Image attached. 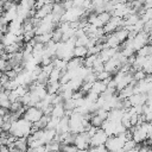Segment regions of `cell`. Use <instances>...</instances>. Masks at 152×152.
Here are the masks:
<instances>
[{
  "mask_svg": "<svg viewBox=\"0 0 152 152\" xmlns=\"http://www.w3.org/2000/svg\"><path fill=\"white\" fill-rule=\"evenodd\" d=\"M148 152H152V147H150V150H148Z\"/></svg>",
  "mask_w": 152,
  "mask_h": 152,
  "instance_id": "cell-48",
  "label": "cell"
},
{
  "mask_svg": "<svg viewBox=\"0 0 152 152\" xmlns=\"http://www.w3.org/2000/svg\"><path fill=\"white\" fill-rule=\"evenodd\" d=\"M2 74H4V71H2V70H0V77L2 76Z\"/></svg>",
  "mask_w": 152,
  "mask_h": 152,
  "instance_id": "cell-46",
  "label": "cell"
},
{
  "mask_svg": "<svg viewBox=\"0 0 152 152\" xmlns=\"http://www.w3.org/2000/svg\"><path fill=\"white\" fill-rule=\"evenodd\" d=\"M146 75H147V74H146L142 69H140V70H135V71L133 72V80L137 81V82H139V81L144 80V78L146 77Z\"/></svg>",
  "mask_w": 152,
  "mask_h": 152,
  "instance_id": "cell-28",
  "label": "cell"
},
{
  "mask_svg": "<svg viewBox=\"0 0 152 152\" xmlns=\"http://www.w3.org/2000/svg\"><path fill=\"white\" fill-rule=\"evenodd\" d=\"M106 88H107V86L104 84V82L103 81H100V80H96L94 83H93V87H91V90L93 91H95L96 94H102L104 90H106Z\"/></svg>",
  "mask_w": 152,
  "mask_h": 152,
  "instance_id": "cell-18",
  "label": "cell"
},
{
  "mask_svg": "<svg viewBox=\"0 0 152 152\" xmlns=\"http://www.w3.org/2000/svg\"><path fill=\"white\" fill-rule=\"evenodd\" d=\"M134 0H126V2H133Z\"/></svg>",
  "mask_w": 152,
  "mask_h": 152,
  "instance_id": "cell-47",
  "label": "cell"
},
{
  "mask_svg": "<svg viewBox=\"0 0 152 152\" xmlns=\"http://www.w3.org/2000/svg\"><path fill=\"white\" fill-rule=\"evenodd\" d=\"M139 56H144V57H147V56H152V45H145L142 46L140 50L137 51Z\"/></svg>",
  "mask_w": 152,
  "mask_h": 152,
  "instance_id": "cell-23",
  "label": "cell"
},
{
  "mask_svg": "<svg viewBox=\"0 0 152 152\" xmlns=\"http://www.w3.org/2000/svg\"><path fill=\"white\" fill-rule=\"evenodd\" d=\"M112 18V14L109 13V12H102V13H99L97 14V20L102 24V25H104V24H107L108 21H109V19Z\"/></svg>",
  "mask_w": 152,
  "mask_h": 152,
  "instance_id": "cell-22",
  "label": "cell"
},
{
  "mask_svg": "<svg viewBox=\"0 0 152 152\" xmlns=\"http://www.w3.org/2000/svg\"><path fill=\"white\" fill-rule=\"evenodd\" d=\"M119 27H124V18L112 17L109 19V21L103 25V31L106 34H109V33H113L114 31H116Z\"/></svg>",
  "mask_w": 152,
  "mask_h": 152,
  "instance_id": "cell-7",
  "label": "cell"
},
{
  "mask_svg": "<svg viewBox=\"0 0 152 152\" xmlns=\"http://www.w3.org/2000/svg\"><path fill=\"white\" fill-rule=\"evenodd\" d=\"M151 30H152V19L145 21V24H144V30H142V31H145L146 33H148Z\"/></svg>",
  "mask_w": 152,
  "mask_h": 152,
  "instance_id": "cell-34",
  "label": "cell"
},
{
  "mask_svg": "<svg viewBox=\"0 0 152 152\" xmlns=\"http://www.w3.org/2000/svg\"><path fill=\"white\" fill-rule=\"evenodd\" d=\"M59 77H61V70L53 68V70L49 75V81H59Z\"/></svg>",
  "mask_w": 152,
  "mask_h": 152,
  "instance_id": "cell-29",
  "label": "cell"
},
{
  "mask_svg": "<svg viewBox=\"0 0 152 152\" xmlns=\"http://www.w3.org/2000/svg\"><path fill=\"white\" fill-rule=\"evenodd\" d=\"M113 33L115 34V37L118 38V40L120 42V44H122L125 40L128 39V33H129V31L126 30L125 27H119V28H118L116 31H114Z\"/></svg>",
  "mask_w": 152,
  "mask_h": 152,
  "instance_id": "cell-15",
  "label": "cell"
},
{
  "mask_svg": "<svg viewBox=\"0 0 152 152\" xmlns=\"http://www.w3.org/2000/svg\"><path fill=\"white\" fill-rule=\"evenodd\" d=\"M31 129H32V122L27 121L24 118H20L19 120H17L12 124L10 133L12 135H14L15 138H23V137L30 135Z\"/></svg>",
  "mask_w": 152,
  "mask_h": 152,
  "instance_id": "cell-1",
  "label": "cell"
},
{
  "mask_svg": "<svg viewBox=\"0 0 152 152\" xmlns=\"http://www.w3.org/2000/svg\"><path fill=\"white\" fill-rule=\"evenodd\" d=\"M52 6H53V2H49V4H45V5H43L42 7H39V8H36V18H38V19H43V18H45L46 15H49L50 13H51V11H52Z\"/></svg>",
  "mask_w": 152,
  "mask_h": 152,
  "instance_id": "cell-11",
  "label": "cell"
},
{
  "mask_svg": "<svg viewBox=\"0 0 152 152\" xmlns=\"http://www.w3.org/2000/svg\"><path fill=\"white\" fill-rule=\"evenodd\" d=\"M86 0H74V6L72 7H78V8H83Z\"/></svg>",
  "mask_w": 152,
  "mask_h": 152,
  "instance_id": "cell-38",
  "label": "cell"
},
{
  "mask_svg": "<svg viewBox=\"0 0 152 152\" xmlns=\"http://www.w3.org/2000/svg\"><path fill=\"white\" fill-rule=\"evenodd\" d=\"M10 113V109L8 108H5V107H1L0 106V115L1 116H5L6 114H8Z\"/></svg>",
  "mask_w": 152,
  "mask_h": 152,
  "instance_id": "cell-40",
  "label": "cell"
},
{
  "mask_svg": "<svg viewBox=\"0 0 152 152\" xmlns=\"http://www.w3.org/2000/svg\"><path fill=\"white\" fill-rule=\"evenodd\" d=\"M0 18H1V15H0Z\"/></svg>",
  "mask_w": 152,
  "mask_h": 152,
  "instance_id": "cell-49",
  "label": "cell"
},
{
  "mask_svg": "<svg viewBox=\"0 0 152 152\" xmlns=\"http://www.w3.org/2000/svg\"><path fill=\"white\" fill-rule=\"evenodd\" d=\"M90 139H91V137L89 135V133L87 131L77 133L74 145L77 147V150H88L90 146Z\"/></svg>",
  "mask_w": 152,
  "mask_h": 152,
  "instance_id": "cell-5",
  "label": "cell"
},
{
  "mask_svg": "<svg viewBox=\"0 0 152 152\" xmlns=\"http://www.w3.org/2000/svg\"><path fill=\"white\" fill-rule=\"evenodd\" d=\"M110 76H112V74L108 72V71H106V70H103V71L96 74V77H97V80H100V81H104V80H107V78L110 77Z\"/></svg>",
  "mask_w": 152,
  "mask_h": 152,
  "instance_id": "cell-32",
  "label": "cell"
},
{
  "mask_svg": "<svg viewBox=\"0 0 152 152\" xmlns=\"http://www.w3.org/2000/svg\"><path fill=\"white\" fill-rule=\"evenodd\" d=\"M63 106L65 110H74L76 108V102L74 99H68V100H64Z\"/></svg>",
  "mask_w": 152,
  "mask_h": 152,
  "instance_id": "cell-25",
  "label": "cell"
},
{
  "mask_svg": "<svg viewBox=\"0 0 152 152\" xmlns=\"http://www.w3.org/2000/svg\"><path fill=\"white\" fill-rule=\"evenodd\" d=\"M74 57H80V58H86L88 56V48L87 46H75L72 50Z\"/></svg>",
  "mask_w": 152,
  "mask_h": 152,
  "instance_id": "cell-17",
  "label": "cell"
},
{
  "mask_svg": "<svg viewBox=\"0 0 152 152\" xmlns=\"http://www.w3.org/2000/svg\"><path fill=\"white\" fill-rule=\"evenodd\" d=\"M6 69H7V61H5V59L0 58V70H2V71L5 72V71H6Z\"/></svg>",
  "mask_w": 152,
  "mask_h": 152,
  "instance_id": "cell-39",
  "label": "cell"
},
{
  "mask_svg": "<svg viewBox=\"0 0 152 152\" xmlns=\"http://www.w3.org/2000/svg\"><path fill=\"white\" fill-rule=\"evenodd\" d=\"M148 37H150V39H151V38H152V30H151V31H150V32H148Z\"/></svg>",
  "mask_w": 152,
  "mask_h": 152,
  "instance_id": "cell-43",
  "label": "cell"
},
{
  "mask_svg": "<svg viewBox=\"0 0 152 152\" xmlns=\"http://www.w3.org/2000/svg\"><path fill=\"white\" fill-rule=\"evenodd\" d=\"M131 101L132 106H139V104H145L146 100H147V94L145 93H135L133 94L131 97H128Z\"/></svg>",
  "mask_w": 152,
  "mask_h": 152,
  "instance_id": "cell-12",
  "label": "cell"
},
{
  "mask_svg": "<svg viewBox=\"0 0 152 152\" xmlns=\"http://www.w3.org/2000/svg\"><path fill=\"white\" fill-rule=\"evenodd\" d=\"M62 37H63V32H62L58 27H56V28L52 31V40H53L55 43H59V42L62 40Z\"/></svg>",
  "mask_w": 152,
  "mask_h": 152,
  "instance_id": "cell-27",
  "label": "cell"
},
{
  "mask_svg": "<svg viewBox=\"0 0 152 152\" xmlns=\"http://www.w3.org/2000/svg\"><path fill=\"white\" fill-rule=\"evenodd\" d=\"M144 7H145V8H151V7H152V0H145Z\"/></svg>",
  "mask_w": 152,
  "mask_h": 152,
  "instance_id": "cell-41",
  "label": "cell"
},
{
  "mask_svg": "<svg viewBox=\"0 0 152 152\" xmlns=\"http://www.w3.org/2000/svg\"><path fill=\"white\" fill-rule=\"evenodd\" d=\"M2 36H4V33H2V31H0V39L2 38Z\"/></svg>",
  "mask_w": 152,
  "mask_h": 152,
  "instance_id": "cell-45",
  "label": "cell"
},
{
  "mask_svg": "<svg viewBox=\"0 0 152 152\" xmlns=\"http://www.w3.org/2000/svg\"><path fill=\"white\" fill-rule=\"evenodd\" d=\"M42 70L50 75V72L53 70V64L51 63V64H48V65H42Z\"/></svg>",
  "mask_w": 152,
  "mask_h": 152,
  "instance_id": "cell-35",
  "label": "cell"
},
{
  "mask_svg": "<svg viewBox=\"0 0 152 152\" xmlns=\"http://www.w3.org/2000/svg\"><path fill=\"white\" fill-rule=\"evenodd\" d=\"M107 139H108V134L100 127V128L96 131V133L91 137V139H90V146L104 145L106 141H107Z\"/></svg>",
  "mask_w": 152,
  "mask_h": 152,
  "instance_id": "cell-9",
  "label": "cell"
},
{
  "mask_svg": "<svg viewBox=\"0 0 152 152\" xmlns=\"http://www.w3.org/2000/svg\"><path fill=\"white\" fill-rule=\"evenodd\" d=\"M36 39H37L38 43L46 44L50 40H52V32H48V33H43V34H37L36 36Z\"/></svg>",
  "mask_w": 152,
  "mask_h": 152,
  "instance_id": "cell-21",
  "label": "cell"
},
{
  "mask_svg": "<svg viewBox=\"0 0 152 152\" xmlns=\"http://www.w3.org/2000/svg\"><path fill=\"white\" fill-rule=\"evenodd\" d=\"M125 132L120 133L118 135H109L108 137L104 146L109 152H122L124 151V144H125V141H127Z\"/></svg>",
  "mask_w": 152,
  "mask_h": 152,
  "instance_id": "cell-2",
  "label": "cell"
},
{
  "mask_svg": "<svg viewBox=\"0 0 152 152\" xmlns=\"http://www.w3.org/2000/svg\"><path fill=\"white\" fill-rule=\"evenodd\" d=\"M65 8L64 6L62 5V2H53V6H52V11H51V14L53 17V21L55 23H59L62 17L64 15L65 13Z\"/></svg>",
  "mask_w": 152,
  "mask_h": 152,
  "instance_id": "cell-10",
  "label": "cell"
},
{
  "mask_svg": "<svg viewBox=\"0 0 152 152\" xmlns=\"http://www.w3.org/2000/svg\"><path fill=\"white\" fill-rule=\"evenodd\" d=\"M82 66H83V58H80V57H72L66 63L68 70H77Z\"/></svg>",
  "mask_w": 152,
  "mask_h": 152,
  "instance_id": "cell-13",
  "label": "cell"
},
{
  "mask_svg": "<svg viewBox=\"0 0 152 152\" xmlns=\"http://www.w3.org/2000/svg\"><path fill=\"white\" fill-rule=\"evenodd\" d=\"M83 114H80L77 112H72V114L69 116V126H70V132L72 133H81L84 132L83 127Z\"/></svg>",
  "mask_w": 152,
  "mask_h": 152,
  "instance_id": "cell-3",
  "label": "cell"
},
{
  "mask_svg": "<svg viewBox=\"0 0 152 152\" xmlns=\"http://www.w3.org/2000/svg\"><path fill=\"white\" fill-rule=\"evenodd\" d=\"M137 145H138V142H135L133 139H129V140L125 141V144H124V151L133 150V148H135V147H137Z\"/></svg>",
  "mask_w": 152,
  "mask_h": 152,
  "instance_id": "cell-30",
  "label": "cell"
},
{
  "mask_svg": "<svg viewBox=\"0 0 152 152\" xmlns=\"http://www.w3.org/2000/svg\"><path fill=\"white\" fill-rule=\"evenodd\" d=\"M4 1H6V0H4Z\"/></svg>",
  "mask_w": 152,
  "mask_h": 152,
  "instance_id": "cell-50",
  "label": "cell"
},
{
  "mask_svg": "<svg viewBox=\"0 0 152 152\" xmlns=\"http://www.w3.org/2000/svg\"><path fill=\"white\" fill-rule=\"evenodd\" d=\"M59 87H61V83H59V81H49V82L45 84L46 91H48V94H50V95H53V94H58Z\"/></svg>",
  "mask_w": 152,
  "mask_h": 152,
  "instance_id": "cell-14",
  "label": "cell"
},
{
  "mask_svg": "<svg viewBox=\"0 0 152 152\" xmlns=\"http://www.w3.org/2000/svg\"><path fill=\"white\" fill-rule=\"evenodd\" d=\"M89 39H90V38L88 37V34L81 36V37L76 38V40H75V46H87Z\"/></svg>",
  "mask_w": 152,
  "mask_h": 152,
  "instance_id": "cell-24",
  "label": "cell"
},
{
  "mask_svg": "<svg viewBox=\"0 0 152 152\" xmlns=\"http://www.w3.org/2000/svg\"><path fill=\"white\" fill-rule=\"evenodd\" d=\"M77 152H88V150H77Z\"/></svg>",
  "mask_w": 152,
  "mask_h": 152,
  "instance_id": "cell-42",
  "label": "cell"
},
{
  "mask_svg": "<svg viewBox=\"0 0 152 152\" xmlns=\"http://www.w3.org/2000/svg\"><path fill=\"white\" fill-rule=\"evenodd\" d=\"M59 118H56V116H50V120H49V122H48V126H46V128H49V129H56V127L58 126V124H59Z\"/></svg>",
  "mask_w": 152,
  "mask_h": 152,
  "instance_id": "cell-26",
  "label": "cell"
},
{
  "mask_svg": "<svg viewBox=\"0 0 152 152\" xmlns=\"http://www.w3.org/2000/svg\"><path fill=\"white\" fill-rule=\"evenodd\" d=\"M64 113H65V109H64V106L63 103H59V104H56L53 106V109L51 112V116H56V118H63L64 116Z\"/></svg>",
  "mask_w": 152,
  "mask_h": 152,
  "instance_id": "cell-19",
  "label": "cell"
},
{
  "mask_svg": "<svg viewBox=\"0 0 152 152\" xmlns=\"http://www.w3.org/2000/svg\"><path fill=\"white\" fill-rule=\"evenodd\" d=\"M43 115H44V113H43L42 109H39V108L36 107V106H32V107H27V108H26L25 113L23 114V118L33 124V122L38 121Z\"/></svg>",
  "mask_w": 152,
  "mask_h": 152,
  "instance_id": "cell-6",
  "label": "cell"
},
{
  "mask_svg": "<svg viewBox=\"0 0 152 152\" xmlns=\"http://www.w3.org/2000/svg\"><path fill=\"white\" fill-rule=\"evenodd\" d=\"M15 42H17V36H15L14 33H12V32L5 33V34L2 36V38L0 39V43L4 44L5 46H8V45H11V44H13V43H15Z\"/></svg>",
  "mask_w": 152,
  "mask_h": 152,
  "instance_id": "cell-16",
  "label": "cell"
},
{
  "mask_svg": "<svg viewBox=\"0 0 152 152\" xmlns=\"http://www.w3.org/2000/svg\"><path fill=\"white\" fill-rule=\"evenodd\" d=\"M99 55H88L86 58H83V66L86 68H93L94 63L96 62Z\"/></svg>",
  "mask_w": 152,
  "mask_h": 152,
  "instance_id": "cell-20",
  "label": "cell"
},
{
  "mask_svg": "<svg viewBox=\"0 0 152 152\" xmlns=\"http://www.w3.org/2000/svg\"><path fill=\"white\" fill-rule=\"evenodd\" d=\"M102 122H103V120H102L99 115H96V114H94V115L91 116V119H90V124H91L93 126H95V127H101Z\"/></svg>",
  "mask_w": 152,
  "mask_h": 152,
  "instance_id": "cell-31",
  "label": "cell"
},
{
  "mask_svg": "<svg viewBox=\"0 0 152 152\" xmlns=\"http://www.w3.org/2000/svg\"><path fill=\"white\" fill-rule=\"evenodd\" d=\"M11 103H12V102H11L8 99H2V100H0V106H1V107H5V108H8V109H10Z\"/></svg>",
  "mask_w": 152,
  "mask_h": 152,
  "instance_id": "cell-37",
  "label": "cell"
},
{
  "mask_svg": "<svg viewBox=\"0 0 152 152\" xmlns=\"http://www.w3.org/2000/svg\"><path fill=\"white\" fill-rule=\"evenodd\" d=\"M131 40V45L132 48L134 49V51H138L140 50L142 46L147 45L148 42H150V37H148V33H146L145 31H141V32H138L135 34L134 38H128Z\"/></svg>",
  "mask_w": 152,
  "mask_h": 152,
  "instance_id": "cell-4",
  "label": "cell"
},
{
  "mask_svg": "<svg viewBox=\"0 0 152 152\" xmlns=\"http://www.w3.org/2000/svg\"><path fill=\"white\" fill-rule=\"evenodd\" d=\"M120 68H121V59L118 57V55H115L113 58L104 62V70L110 72L112 75L116 74L120 70Z\"/></svg>",
  "mask_w": 152,
  "mask_h": 152,
  "instance_id": "cell-8",
  "label": "cell"
},
{
  "mask_svg": "<svg viewBox=\"0 0 152 152\" xmlns=\"http://www.w3.org/2000/svg\"><path fill=\"white\" fill-rule=\"evenodd\" d=\"M142 115H144L145 122H152V110H147Z\"/></svg>",
  "mask_w": 152,
  "mask_h": 152,
  "instance_id": "cell-36",
  "label": "cell"
},
{
  "mask_svg": "<svg viewBox=\"0 0 152 152\" xmlns=\"http://www.w3.org/2000/svg\"><path fill=\"white\" fill-rule=\"evenodd\" d=\"M51 1H52V2H62L63 0H51Z\"/></svg>",
  "mask_w": 152,
  "mask_h": 152,
  "instance_id": "cell-44",
  "label": "cell"
},
{
  "mask_svg": "<svg viewBox=\"0 0 152 152\" xmlns=\"http://www.w3.org/2000/svg\"><path fill=\"white\" fill-rule=\"evenodd\" d=\"M6 75L10 77V80H15L17 78V76L19 75L14 69H11V70H8V71H6Z\"/></svg>",
  "mask_w": 152,
  "mask_h": 152,
  "instance_id": "cell-33",
  "label": "cell"
}]
</instances>
